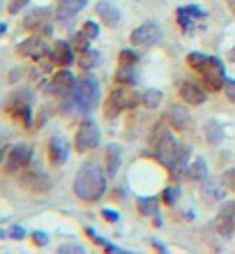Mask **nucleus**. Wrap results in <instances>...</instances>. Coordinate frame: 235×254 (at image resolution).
Wrapping results in <instances>:
<instances>
[{
	"instance_id": "26",
	"label": "nucleus",
	"mask_w": 235,
	"mask_h": 254,
	"mask_svg": "<svg viewBox=\"0 0 235 254\" xmlns=\"http://www.w3.org/2000/svg\"><path fill=\"white\" fill-rule=\"evenodd\" d=\"M115 83H127V86H134L136 83L134 65H120V69L115 72Z\"/></svg>"
},
{
	"instance_id": "4",
	"label": "nucleus",
	"mask_w": 235,
	"mask_h": 254,
	"mask_svg": "<svg viewBox=\"0 0 235 254\" xmlns=\"http://www.w3.org/2000/svg\"><path fill=\"white\" fill-rule=\"evenodd\" d=\"M136 102H139V97H136L134 88L127 86V83H118V88H113L111 95H108L106 107H104V116H106L108 121H113L125 109L136 107Z\"/></svg>"
},
{
	"instance_id": "21",
	"label": "nucleus",
	"mask_w": 235,
	"mask_h": 254,
	"mask_svg": "<svg viewBox=\"0 0 235 254\" xmlns=\"http://www.w3.org/2000/svg\"><path fill=\"white\" fill-rule=\"evenodd\" d=\"M139 213L145 215V217H152L157 227H161L159 203H157V199H152V196H143V199H139Z\"/></svg>"
},
{
	"instance_id": "17",
	"label": "nucleus",
	"mask_w": 235,
	"mask_h": 254,
	"mask_svg": "<svg viewBox=\"0 0 235 254\" xmlns=\"http://www.w3.org/2000/svg\"><path fill=\"white\" fill-rule=\"evenodd\" d=\"M86 5H88V0H58L55 16L60 21H67V19H72V16H76Z\"/></svg>"
},
{
	"instance_id": "35",
	"label": "nucleus",
	"mask_w": 235,
	"mask_h": 254,
	"mask_svg": "<svg viewBox=\"0 0 235 254\" xmlns=\"http://www.w3.org/2000/svg\"><path fill=\"white\" fill-rule=\"evenodd\" d=\"M83 33H86L90 40H94V37L99 35V23H97V21H86V23H83Z\"/></svg>"
},
{
	"instance_id": "38",
	"label": "nucleus",
	"mask_w": 235,
	"mask_h": 254,
	"mask_svg": "<svg viewBox=\"0 0 235 254\" xmlns=\"http://www.w3.org/2000/svg\"><path fill=\"white\" fill-rule=\"evenodd\" d=\"M33 243L37 245V248H44V245H48V236L44 234V231H35V234H33Z\"/></svg>"
},
{
	"instance_id": "45",
	"label": "nucleus",
	"mask_w": 235,
	"mask_h": 254,
	"mask_svg": "<svg viewBox=\"0 0 235 254\" xmlns=\"http://www.w3.org/2000/svg\"><path fill=\"white\" fill-rule=\"evenodd\" d=\"M231 9H233V14H235V0H233V2H231Z\"/></svg>"
},
{
	"instance_id": "2",
	"label": "nucleus",
	"mask_w": 235,
	"mask_h": 254,
	"mask_svg": "<svg viewBox=\"0 0 235 254\" xmlns=\"http://www.w3.org/2000/svg\"><path fill=\"white\" fill-rule=\"evenodd\" d=\"M150 143L155 148V155L168 167L175 150H178V141H175V136L171 134V129H168V125L164 121L155 123V127L150 129Z\"/></svg>"
},
{
	"instance_id": "3",
	"label": "nucleus",
	"mask_w": 235,
	"mask_h": 254,
	"mask_svg": "<svg viewBox=\"0 0 235 254\" xmlns=\"http://www.w3.org/2000/svg\"><path fill=\"white\" fill-rule=\"evenodd\" d=\"M97 97H99V83H97V79H94V76L86 74V76L76 79L74 93H72V102H74V107L79 109V111L88 114L90 109H94Z\"/></svg>"
},
{
	"instance_id": "27",
	"label": "nucleus",
	"mask_w": 235,
	"mask_h": 254,
	"mask_svg": "<svg viewBox=\"0 0 235 254\" xmlns=\"http://www.w3.org/2000/svg\"><path fill=\"white\" fill-rule=\"evenodd\" d=\"M161 100H164V95H161V90H157V88H148V90L141 95L143 107H148V109H157L161 104Z\"/></svg>"
},
{
	"instance_id": "42",
	"label": "nucleus",
	"mask_w": 235,
	"mask_h": 254,
	"mask_svg": "<svg viewBox=\"0 0 235 254\" xmlns=\"http://www.w3.org/2000/svg\"><path fill=\"white\" fill-rule=\"evenodd\" d=\"M62 254H67V252H76V254H83V248L81 245H62L60 248Z\"/></svg>"
},
{
	"instance_id": "37",
	"label": "nucleus",
	"mask_w": 235,
	"mask_h": 254,
	"mask_svg": "<svg viewBox=\"0 0 235 254\" xmlns=\"http://www.w3.org/2000/svg\"><path fill=\"white\" fill-rule=\"evenodd\" d=\"M28 5V0H9V5H7V12L9 14H19V9Z\"/></svg>"
},
{
	"instance_id": "29",
	"label": "nucleus",
	"mask_w": 235,
	"mask_h": 254,
	"mask_svg": "<svg viewBox=\"0 0 235 254\" xmlns=\"http://www.w3.org/2000/svg\"><path fill=\"white\" fill-rule=\"evenodd\" d=\"M97 63H99V51H94V49H88V51L79 54V65L83 69H93Z\"/></svg>"
},
{
	"instance_id": "41",
	"label": "nucleus",
	"mask_w": 235,
	"mask_h": 254,
	"mask_svg": "<svg viewBox=\"0 0 235 254\" xmlns=\"http://www.w3.org/2000/svg\"><path fill=\"white\" fill-rule=\"evenodd\" d=\"M101 215H104L108 222H118V220H120V215L115 213V210H111V208H104V210H101Z\"/></svg>"
},
{
	"instance_id": "32",
	"label": "nucleus",
	"mask_w": 235,
	"mask_h": 254,
	"mask_svg": "<svg viewBox=\"0 0 235 254\" xmlns=\"http://www.w3.org/2000/svg\"><path fill=\"white\" fill-rule=\"evenodd\" d=\"M208 58L210 56H203V54H189L187 56V63L191 69H196V72H201L203 67L208 65Z\"/></svg>"
},
{
	"instance_id": "25",
	"label": "nucleus",
	"mask_w": 235,
	"mask_h": 254,
	"mask_svg": "<svg viewBox=\"0 0 235 254\" xmlns=\"http://www.w3.org/2000/svg\"><path fill=\"white\" fill-rule=\"evenodd\" d=\"M187 176L191 181H205V178H208V164H205V160H203V157H196V160L191 162V167L187 169Z\"/></svg>"
},
{
	"instance_id": "40",
	"label": "nucleus",
	"mask_w": 235,
	"mask_h": 254,
	"mask_svg": "<svg viewBox=\"0 0 235 254\" xmlns=\"http://www.w3.org/2000/svg\"><path fill=\"white\" fill-rule=\"evenodd\" d=\"M21 76H23V67H14L12 72H9V83H16Z\"/></svg>"
},
{
	"instance_id": "43",
	"label": "nucleus",
	"mask_w": 235,
	"mask_h": 254,
	"mask_svg": "<svg viewBox=\"0 0 235 254\" xmlns=\"http://www.w3.org/2000/svg\"><path fill=\"white\" fill-rule=\"evenodd\" d=\"M23 227H12V231H9V238H23Z\"/></svg>"
},
{
	"instance_id": "10",
	"label": "nucleus",
	"mask_w": 235,
	"mask_h": 254,
	"mask_svg": "<svg viewBox=\"0 0 235 254\" xmlns=\"http://www.w3.org/2000/svg\"><path fill=\"white\" fill-rule=\"evenodd\" d=\"M16 51H19L21 56H26V58H35V61H42L44 56L48 54L47 49V42H44V37H37V35H33V37H28V40H23L16 47Z\"/></svg>"
},
{
	"instance_id": "34",
	"label": "nucleus",
	"mask_w": 235,
	"mask_h": 254,
	"mask_svg": "<svg viewBox=\"0 0 235 254\" xmlns=\"http://www.w3.org/2000/svg\"><path fill=\"white\" fill-rule=\"evenodd\" d=\"M139 61V54L132 51V49H122L120 51V65H134Z\"/></svg>"
},
{
	"instance_id": "14",
	"label": "nucleus",
	"mask_w": 235,
	"mask_h": 254,
	"mask_svg": "<svg viewBox=\"0 0 235 254\" xmlns=\"http://www.w3.org/2000/svg\"><path fill=\"white\" fill-rule=\"evenodd\" d=\"M178 23H180V28L182 30H191V23L194 21H201V19H205V12H203L201 7H196V5H187V7H180L178 9Z\"/></svg>"
},
{
	"instance_id": "30",
	"label": "nucleus",
	"mask_w": 235,
	"mask_h": 254,
	"mask_svg": "<svg viewBox=\"0 0 235 254\" xmlns=\"http://www.w3.org/2000/svg\"><path fill=\"white\" fill-rule=\"evenodd\" d=\"M72 47H74V51H79V54H83V51H88L90 49V37H88L83 30L81 33H74V40H72Z\"/></svg>"
},
{
	"instance_id": "5",
	"label": "nucleus",
	"mask_w": 235,
	"mask_h": 254,
	"mask_svg": "<svg viewBox=\"0 0 235 254\" xmlns=\"http://www.w3.org/2000/svg\"><path fill=\"white\" fill-rule=\"evenodd\" d=\"M99 139H101L99 127L94 125V121L86 118V121L79 125V129H76L74 148L79 153H88V150H94V148L99 146Z\"/></svg>"
},
{
	"instance_id": "31",
	"label": "nucleus",
	"mask_w": 235,
	"mask_h": 254,
	"mask_svg": "<svg viewBox=\"0 0 235 254\" xmlns=\"http://www.w3.org/2000/svg\"><path fill=\"white\" fill-rule=\"evenodd\" d=\"M86 234L90 236V241L93 243H97V245H101L104 250H108V252H122V248H118V245H113V243H108V241H104L101 236H97L93 231V229H86Z\"/></svg>"
},
{
	"instance_id": "19",
	"label": "nucleus",
	"mask_w": 235,
	"mask_h": 254,
	"mask_svg": "<svg viewBox=\"0 0 235 254\" xmlns=\"http://www.w3.org/2000/svg\"><path fill=\"white\" fill-rule=\"evenodd\" d=\"M97 14H99V19L104 21L106 26H118V23H120V9H118L113 2H108V0H104V2L97 5Z\"/></svg>"
},
{
	"instance_id": "6",
	"label": "nucleus",
	"mask_w": 235,
	"mask_h": 254,
	"mask_svg": "<svg viewBox=\"0 0 235 254\" xmlns=\"http://www.w3.org/2000/svg\"><path fill=\"white\" fill-rule=\"evenodd\" d=\"M30 160H33V146L30 143H14L5 155V171L16 174L21 169H26Z\"/></svg>"
},
{
	"instance_id": "13",
	"label": "nucleus",
	"mask_w": 235,
	"mask_h": 254,
	"mask_svg": "<svg viewBox=\"0 0 235 254\" xmlns=\"http://www.w3.org/2000/svg\"><path fill=\"white\" fill-rule=\"evenodd\" d=\"M178 93L185 100V104H191V107H198V104L205 102V90H203V86L194 83V81H185Z\"/></svg>"
},
{
	"instance_id": "33",
	"label": "nucleus",
	"mask_w": 235,
	"mask_h": 254,
	"mask_svg": "<svg viewBox=\"0 0 235 254\" xmlns=\"http://www.w3.org/2000/svg\"><path fill=\"white\" fill-rule=\"evenodd\" d=\"M178 196H180V188H178V185H171V188L164 190V194H161V201H164L166 206H173Z\"/></svg>"
},
{
	"instance_id": "9",
	"label": "nucleus",
	"mask_w": 235,
	"mask_h": 254,
	"mask_svg": "<svg viewBox=\"0 0 235 254\" xmlns=\"http://www.w3.org/2000/svg\"><path fill=\"white\" fill-rule=\"evenodd\" d=\"M217 231L224 238H231L235 231V201H226L217 213Z\"/></svg>"
},
{
	"instance_id": "36",
	"label": "nucleus",
	"mask_w": 235,
	"mask_h": 254,
	"mask_svg": "<svg viewBox=\"0 0 235 254\" xmlns=\"http://www.w3.org/2000/svg\"><path fill=\"white\" fill-rule=\"evenodd\" d=\"M224 185H226L231 192H235V167L229 169V171L224 174Z\"/></svg>"
},
{
	"instance_id": "22",
	"label": "nucleus",
	"mask_w": 235,
	"mask_h": 254,
	"mask_svg": "<svg viewBox=\"0 0 235 254\" xmlns=\"http://www.w3.org/2000/svg\"><path fill=\"white\" fill-rule=\"evenodd\" d=\"M47 14H48V9H44V7L33 9V12L26 16V21H23V28H26V30H40L42 23L47 21Z\"/></svg>"
},
{
	"instance_id": "20",
	"label": "nucleus",
	"mask_w": 235,
	"mask_h": 254,
	"mask_svg": "<svg viewBox=\"0 0 235 254\" xmlns=\"http://www.w3.org/2000/svg\"><path fill=\"white\" fill-rule=\"evenodd\" d=\"M23 185H28L30 190H37V192H44V190L51 188V181H48L47 174H42V171H28L23 176Z\"/></svg>"
},
{
	"instance_id": "1",
	"label": "nucleus",
	"mask_w": 235,
	"mask_h": 254,
	"mask_svg": "<svg viewBox=\"0 0 235 254\" xmlns=\"http://www.w3.org/2000/svg\"><path fill=\"white\" fill-rule=\"evenodd\" d=\"M106 176L99 162H86L74 178V194L81 201H97L106 190Z\"/></svg>"
},
{
	"instance_id": "15",
	"label": "nucleus",
	"mask_w": 235,
	"mask_h": 254,
	"mask_svg": "<svg viewBox=\"0 0 235 254\" xmlns=\"http://www.w3.org/2000/svg\"><path fill=\"white\" fill-rule=\"evenodd\" d=\"M189 155H191V148L185 146V143H178V150H175L173 160H171V164H168V171H171L173 178H178V176L185 174L187 162H189Z\"/></svg>"
},
{
	"instance_id": "12",
	"label": "nucleus",
	"mask_w": 235,
	"mask_h": 254,
	"mask_svg": "<svg viewBox=\"0 0 235 254\" xmlns=\"http://www.w3.org/2000/svg\"><path fill=\"white\" fill-rule=\"evenodd\" d=\"M74 86H76V79H74V74L69 72V69H60V72H55L53 81H51L53 93L60 95V97H69V95L74 93Z\"/></svg>"
},
{
	"instance_id": "44",
	"label": "nucleus",
	"mask_w": 235,
	"mask_h": 254,
	"mask_svg": "<svg viewBox=\"0 0 235 254\" xmlns=\"http://www.w3.org/2000/svg\"><path fill=\"white\" fill-rule=\"evenodd\" d=\"M229 61L235 63V49H231V54H229Z\"/></svg>"
},
{
	"instance_id": "28",
	"label": "nucleus",
	"mask_w": 235,
	"mask_h": 254,
	"mask_svg": "<svg viewBox=\"0 0 235 254\" xmlns=\"http://www.w3.org/2000/svg\"><path fill=\"white\" fill-rule=\"evenodd\" d=\"M203 194L208 196V201H222L224 199L222 185H217L215 181H203Z\"/></svg>"
},
{
	"instance_id": "24",
	"label": "nucleus",
	"mask_w": 235,
	"mask_h": 254,
	"mask_svg": "<svg viewBox=\"0 0 235 254\" xmlns=\"http://www.w3.org/2000/svg\"><path fill=\"white\" fill-rule=\"evenodd\" d=\"M106 174L113 178L115 171H118V164H120V148L115 146V143H111V146L106 148Z\"/></svg>"
},
{
	"instance_id": "16",
	"label": "nucleus",
	"mask_w": 235,
	"mask_h": 254,
	"mask_svg": "<svg viewBox=\"0 0 235 254\" xmlns=\"http://www.w3.org/2000/svg\"><path fill=\"white\" fill-rule=\"evenodd\" d=\"M48 157H51L53 164H65L67 162L69 146L62 136H51V141H48Z\"/></svg>"
},
{
	"instance_id": "7",
	"label": "nucleus",
	"mask_w": 235,
	"mask_h": 254,
	"mask_svg": "<svg viewBox=\"0 0 235 254\" xmlns=\"http://www.w3.org/2000/svg\"><path fill=\"white\" fill-rule=\"evenodd\" d=\"M201 76H203V83L208 90H222L224 83H226V72H224V63L215 56L208 58V65L201 69Z\"/></svg>"
},
{
	"instance_id": "39",
	"label": "nucleus",
	"mask_w": 235,
	"mask_h": 254,
	"mask_svg": "<svg viewBox=\"0 0 235 254\" xmlns=\"http://www.w3.org/2000/svg\"><path fill=\"white\" fill-rule=\"evenodd\" d=\"M224 93L229 95L231 102H235V81L233 79H226V83H224Z\"/></svg>"
},
{
	"instance_id": "18",
	"label": "nucleus",
	"mask_w": 235,
	"mask_h": 254,
	"mask_svg": "<svg viewBox=\"0 0 235 254\" xmlns=\"http://www.w3.org/2000/svg\"><path fill=\"white\" fill-rule=\"evenodd\" d=\"M189 114L187 109L182 107V104H171V109H168V125H173L178 132H185V129H189Z\"/></svg>"
},
{
	"instance_id": "11",
	"label": "nucleus",
	"mask_w": 235,
	"mask_h": 254,
	"mask_svg": "<svg viewBox=\"0 0 235 254\" xmlns=\"http://www.w3.org/2000/svg\"><path fill=\"white\" fill-rule=\"evenodd\" d=\"M48 58L58 67H69L72 61H74V47H69L67 42L58 40L53 47H51V51H48Z\"/></svg>"
},
{
	"instance_id": "23",
	"label": "nucleus",
	"mask_w": 235,
	"mask_h": 254,
	"mask_svg": "<svg viewBox=\"0 0 235 254\" xmlns=\"http://www.w3.org/2000/svg\"><path fill=\"white\" fill-rule=\"evenodd\" d=\"M203 132H205V139H208L210 146H219V143H222L224 132H222V125H219L217 121H208V123H205Z\"/></svg>"
},
{
	"instance_id": "8",
	"label": "nucleus",
	"mask_w": 235,
	"mask_h": 254,
	"mask_svg": "<svg viewBox=\"0 0 235 254\" xmlns=\"http://www.w3.org/2000/svg\"><path fill=\"white\" fill-rule=\"evenodd\" d=\"M159 42H161V28L157 23H152V21L139 26L132 33V44H136V47H155Z\"/></svg>"
}]
</instances>
